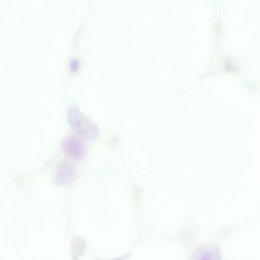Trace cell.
<instances>
[{"mask_svg": "<svg viewBox=\"0 0 260 260\" xmlns=\"http://www.w3.org/2000/svg\"><path fill=\"white\" fill-rule=\"evenodd\" d=\"M64 152L71 158L79 160L86 153V146L82 140L78 137L72 136L65 139L62 144Z\"/></svg>", "mask_w": 260, "mask_h": 260, "instance_id": "2", "label": "cell"}, {"mask_svg": "<svg viewBox=\"0 0 260 260\" xmlns=\"http://www.w3.org/2000/svg\"><path fill=\"white\" fill-rule=\"evenodd\" d=\"M69 122L74 131L81 138L95 141L100 137L98 126L76 106H71L68 111Z\"/></svg>", "mask_w": 260, "mask_h": 260, "instance_id": "1", "label": "cell"}, {"mask_svg": "<svg viewBox=\"0 0 260 260\" xmlns=\"http://www.w3.org/2000/svg\"><path fill=\"white\" fill-rule=\"evenodd\" d=\"M79 62L77 60H73L71 63V68L73 72H77L79 69Z\"/></svg>", "mask_w": 260, "mask_h": 260, "instance_id": "4", "label": "cell"}, {"mask_svg": "<svg viewBox=\"0 0 260 260\" xmlns=\"http://www.w3.org/2000/svg\"><path fill=\"white\" fill-rule=\"evenodd\" d=\"M192 259H220L221 255L218 246L215 243H207L198 248L191 255Z\"/></svg>", "mask_w": 260, "mask_h": 260, "instance_id": "3", "label": "cell"}]
</instances>
